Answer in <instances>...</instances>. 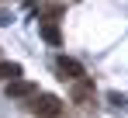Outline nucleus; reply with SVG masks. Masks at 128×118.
<instances>
[{
  "label": "nucleus",
  "mask_w": 128,
  "mask_h": 118,
  "mask_svg": "<svg viewBox=\"0 0 128 118\" xmlns=\"http://www.w3.org/2000/svg\"><path fill=\"white\" fill-rule=\"evenodd\" d=\"M28 111H31V115H38V118H59V111H62V101L56 97V94H31Z\"/></svg>",
  "instance_id": "nucleus-1"
},
{
  "label": "nucleus",
  "mask_w": 128,
  "mask_h": 118,
  "mask_svg": "<svg viewBox=\"0 0 128 118\" xmlns=\"http://www.w3.org/2000/svg\"><path fill=\"white\" fill-rule=\"evenodd\" d=\"M56 70H59V73H62V80H69V83L86 77V73H83V66H80L76 59H69V56H59V59H56Z\"/></svg>",
  "instance_id": "nucleus-2"
},
{
  "label": "nucleus",
  "mask_w": 128,
  "mask_h": 118,
  "mask_svg": "<svg viewBox=\"0 0 128 118\" xmlns=\"http://www.w3.org/2000/svg\"><path fill=\"white\" fill-rule=\"evenodd\" d=\"M73 101L76 104H86V101H94V83L90 80H73Z\"/></svg>",
  "instance_id": "nucleus-3"
},
{
  "label": "nucleus",
  "mask_w": 128,
  "mask_h": 118,
  "mask_svg": "<svg viewBox=\"0 0 128 118\" xmlns=\"http://www.w3.org/2000/svg\"><path fill=\"white\" fill-rule=\"evenodd\" d=\"M31 94H38L31 80H10L7 83V97H31Z\"/></svg>",
  "instance_id": "nucleus-4"
},
{
  "label": "nucleus",
  "mask_w": 128,
  "mask_h": 118,
  "mask_svg": "<svg viewBox=\"0 0 128 118\" xmlns=\"http://www.w3.org/2000/svg\"><path fill=\"white\" fill-rule=\"evenodd\" d=\"M42 38L48 42V45H59V42H62V31H59L52 21H42Z\"/></svg>",
  "instance_id": "nucleus-5"
},
{
  "label": "nucleus",
  "mask_w": 128,
  "mask_h": 118,
  "mask_svg": "<svg viewBox=\"0 0 128 118\" xmlns=\"http://www.w3.org/2000/svg\"><path fill=\"white\" fill-rule=\"evenodd\" d=\"M18 77H21L18 63H0V80H18Z\"/></svg>",
  "instance_id": "nucleus-6"
}]
</instances>
